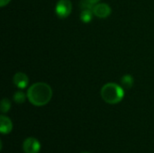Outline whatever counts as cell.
Segmentation results:
<instances>
[{
  "instance_id": "cell-1",
  "label": "cell",
  "mask_w": 154,
  "mask_h": 153,
  "mask_svg": "<svg viewBox=\"0 0 154 153\" xmlns=\"http://www.w3.org/2000/svg\"><path fill=\"white\" fill-rule=\"evenodd\" d=\"M52 97L51 87L43 82H38L32 85L27 91V98L35 106L47 105Z\"/></svg>"
},
{
  "instance_id": "cell-2",
  "label": "cell",
  "mask_w": 154,
  "mask_h": 153,
  "mask_svg": "<svg viewBox=\"0 0 154 153\" xmlns=\"http://www.w3.org/2000/svg\"><path fill=\"white\" fill-rule=\"evenodd\" d=\"M101 96L106 103L116 105L123 100L125 90L116 83H107L101 89Z\"/></svg>"
},
{
  "instance_id": "cell-3",
  "label": "cell",
  "mask_w": 154,
  "mask_h": 153,
  "mask_svg": "<svg viewBox=\"0 0 154 153\" xmlns=\"http://www.w3.org/2000/svg\"><path fill=\"white\" fill-rule=\"evenodd\" d=\"M72 11L70 0H59L55 6V13L60 18H67Z\"/></svg>"
},
{
  "instance_id": "cell-4",
  "label": "cell",
  "mask_w": 154,
  "mask_h": 153,
  "mask_svg": "<svg viewBox=\"0 0 154 153\" xmlns=\"http://www.w3.org/2000/svg\"><path fill=\"white\" fill-rule=\"evenodd\" d=\"M23 150L24 153H39L41 150V143L35 138H27L23 143Z\"/></svg>"
},
{
  "instance_id": "cell-5",
  "label": "cell",
  "mask_w": 154,
  "mask_h": 153,
  "mask_svg": "<svg viewBox=\"0 0 154 153\" xmlns=\"http://www.w3.org/2000/svg\"><path fill=\"white\" fill-rule=\"evenodd\" d=\"M93 13L98 18H106L111 14V7L107 4H97L94 6Z\"/></svg>"
},
{
  "instance_id": "cell-6",
  "label": "cell",
  "mask_w": 154,
  "mask_h": 153,
  "mask_svg": "<svg viewBox=\"0 0 154 153\" xmlns=\"http://www.w3.org/2000/svg\"><path fill=\"white\" fill-rule=\"evenodd\" d=\"M14 84L21 89L25 88L28 84H29V78L27 77L26 74L23 73V72H17L14 76Z\"/></svg>"
},
{
  "instance_id": "cell-7",
  "label": "cell",
  "mask_w": 154,
  "mask_h": 153,
  "mask_svg": "<svg viewBox=\"0 0 154 153\" xmlns=\"http://www.w3.org/2000/svg\"><path fill=\"white\" fill-rule=\"evenodd\" d=\"M13 129V124L9 117L5 115L0 116V132L2 134H8Z\"/></svg>"
},
{
  "instance_id": "cell-8",
  "label": "cell",
  "mask_w": 154,
  "mask_h": 153,
  "mask_svg": "<svg viewBox=\"0 0 154 153\" xmlns=\"http://www.w3.org/2000/svg\"><path fill=\"white\" fill-rule=\"evenodd\" d=\"M93 11L92 10H82L81 14H80V19L83 23H88L89 22H91L92 18H93Z\"/></svg>"
},
{
  "instance_id": "cell-9",
  "label": "cell",
  "mask_w": 154,
  "mask_h": 153,
  "mask_svg": "<svg viewBox=\"0 0 154 153\" xmlns=\"http://www.w3.org/2000/svg\"><path fill=\"white\" fill-rule=\"evenodd\" d=\"M121 84L125 88H131L134 85V78L131 75H125L121 79Z\"/></svg>"
},
{
  "instance_id": "cell-10",
  "label": "cell",
  "mask_w": 154,
  "mask_h": 153,
  "mask_svg": "<svg viewBox=\"0 0 154 153\" xmlns=\"http://www.w3.org/2000/svg\"><path fill=\"white\" fill-rule=\"evenodd\" d=\"M14 102H16L17 104H23L25 102V99H26V96L24 95L23 92L22 91H17L14 93V96H13Z\"/></svg>"
},
{
  "instance_id": "cell-11",
  "label": "cell",
  "mask_w": 154,
  "mask_h": 153,
  "mask_svg": "<svg viewBox=\"0 0 154 153\" xmlns=\"http://www.w3.org/2000/svg\"><path fill=\"white\" fill-rule=\"evenodd\" d=\"M0 108H1V112L3 114H5L7 113L10 108H11V103L8 99L6 98H4L2 101H1V106H0Z\"/></svg>"
},
{
  "instance_id": "cell-12",
  "label": "cell",
  "mask_w": 154,
  "mask_h": 153,
  "mask_svg": "<svg viewBox=\"0 0 154 153\" xmlns=\"http://www.w3.org/2000/svg\"><path fill=\"white\" fill-rule=\"evenodd\" d=\"M94 6H95V5L91 4L88 0H81V2H80V7L82 8V10H92L93 11Z\"/></svg>"
},
{
  "instance_id": "cell-13",
  "label": "cell",
  "mask_w": 154,
  "mask_h": 153,
  "mask_svg": "<svg viewBox=\"0 0 154 153\" xmlns=\"http://www.w3.org/2000/svg\"><path fill=\"white\" fill-rule=\"evenodd\" d=\"M10 1H11V0H0V5L3 7V6L6 5Z\"/></svg>"
},
{
  "instance_id": "cell-14",
  "label": "cell",
  "mask_w": 154,
  "mask_h": 153,
  "mask_svg": "<svg viewBox=\"0 0 154 153\" xmlns=\"http://www.w3.org/2000/svg\"><path fill=\"white\" fill-rule=\"evenodd\" d=\"M88 1H89V2H90L91 4H93V5H96L99 0H88Z\"/></svg>"
},
{
  "instance_id": "cell-15",
  "label": "cell",
  "mask_w": 154,
  "mask_h": 153,
  "mask_svg": "<svg viewBox=\"0 0 154 153\" xmlns=\"http://www.w3.org/2000/svg\"><path fill=\"white\" fill-rule=\"evenodd\" d=\"M83 153H89V152H83Z\"/></svg>"
}]
</instances>
